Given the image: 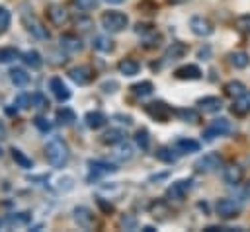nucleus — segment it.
Wrapping results in <instances>:
<instances>
[{
	"label": "nucleus",
	"mask_w": 250,
	"mask_h": 232,
	"mask_svg": "<svg viewBox=\"0 0 250 232\" xmlns=\"http://www.w3.org/2000/svg\"><path fill=\"white\" fill-rule=\"evenodd\" d=\"M45 158L53 168H64L70 158V148L61 136H53L45 144Z\"/></svg>",
	"instance_id": "f257e3e1"
},
{
	"label": "nucleus",
	"mask_w": 250,
	"mask_h": 232,
	"mask_svg": "<svg viewBox=\"0 0 250 232\" xmlns=\"http://www.w3.org/2000/svg\"><path fill=\"white\" fill-rule=\"evenodd\" d=\"M100 21H102V27H104L105 31H109V33H121V31L129 25L127 14H123V12H119V10L104 12L102 18H100Z\"/></svg>",
	"instance_id": "f03ea898"
},
{
	"label": "nucleus",
	"mask_w": 250,
	"mask_h": 232,
	"mask_svg": "<svg viewBox=\"0 0 250 232\" xmlns=\"http://www.w3.org/2000/svg\"><path fill=\"white\" fill-rule=\"evenodd\" d=\"M20 18H21L23 27H25L35 39H41V41H47V39H49V31H47V27L43 25V21H41L33 12L23 10V12L20 14Z\"/></svg>",
	"instance_id": "7ed1b4c3"
},
{
	"label": "nucleus",
	"mask_w": 250,
	"mask_h": 232,
	"mask_svg": "<svg viewBox=\"0 0 250 232\" xmlns=\"http://www.w3.org/2000/svg\"><path fill=\"white\" fill-rule=\"evenodd\" d=\"M221 166H223V158H221L217 152H207V154H203L201 158L195 160L193 170H195L197 174H211V172L219 170Z\"/></svg>",
	"instance_id": "20e7f679"
},
{
	"label": "nucleus",
	"mask_w": 250,
	"mask_h": 232,
	"mask_svg": "<svg viewBox=\"0 0 250 232\" xmlns=\"http://www.w3.org/2000/svg\"><path fill=\"white\" fill-rule=\"evenodd\" d=\"M215 211H217V214H219L221 218L230 220V218H236V216L240 214L242 205H240L236 199H229V197H225V199H219V201H217Z\"/></svg>",
	"instance_id": "39448f33"
},
{
	"label": "nucleus",
	"mask_w": 250,
	"mask_h": 232,
	"mask_svg": "<svg viewBox=\"0 0 250 232\" xmlns=\"http://www.w3.org/2000/svg\"><path fill=\"white\" fill-rule=\"evenodd\" d=\"M230 131H232L230 121L225 119V117H219V119H213L211 125L203 131V138H205V140H213V138H217V136H225V135H229Z\"/></svg>",
	"instance_id": "423d86ee"
},
{
	"label": "nucleus",
	"mask_w": 250,
	"mask_h": 232,
	"mask_svg": "<svg viewBox=\"0 0 250 232\" xmlns=\"http://www.w3.org/2000/svg\"><path fill=\"white\" fill-rule=\"evenodd\" d=\"M145 111H146L148 117H152L158 123H166L174 113L172 107L168 103H164V101H150V103L145 105Z\"/></svg>",
	"instance_id": "0eeeda50"
},
{
	"label": "nucleus",
	"mask_w": 250,
	"mask_h": 232,
	"mask_svg": "<svg viewBox=\"0 0 250 232\" xmlns=\"http://www.w3.org/2000/svg\"><path fill=\"white\" fill-rule=\"evenodd\" d=\"M68 78L78 84V86H88L94 78H96V72L88 66V64H78V66H72L68 70Z\"/></svg>",
	"instance_id": "6e6552de"
},
{
	"label": "nucleus",
	"mask_w": 250,
	"mask_h": 232,
	"mask_svg": "<svg viewBox=\"0 0 250 232\" xmlns=\"http://www.w3.org/2000/svg\"><path fill=\"white\" fill-rule=\"evenodd\" d=\"M72 214H74V222H76L82 230H92V228H96V216H94V213H92L88 207H84V205L74 207Z\"/></svg>",
	"instance_id": "1a4fd4ad"
},
{
	"label": "nucleus",
	"mask_w": 250,
	"mask_h": 232,
	"mask_svg": "<svg viewBox=\"0 0 250 232\" xmlns=\"http://www.w3.org/2000/svg\"><path fill=\"white\" fill-rule=\"evenodd\" d=\"M88 168H90V179L104 177V175L117 172V166L111 162H105V160H88Z\"/></svg>",
	"instance_id": "9d476101"
},
{
	"label": "nucleus",
	"mask_w": 250,
	"mask_h": 232,
	"mask_svg": "<svg viewBox=\"0 0 250 232\" xmlns=\"http://www.w3.org/2000/svg\"><path fill=\"white\" fill-rule=\"evenodd\" d=\"M47 18H49V21L53 25L62 27L68 21V12H66V8L62 4H49L47 6Z\"/></svg>",
	"instance_id": "9b49d317"
},
{
	"label": "nucleus",
	"mask_w": 250,
	"mask_h": 232,
	"mask_svg": "<svg viewBox=\"0 0 250 232\" xmlns=\"http://www.w3.org/2000/svg\"><path fill=\"white\" fill-rule=\"evenodd\" d=\"M191 179H178V181H174L168 189H166V197L168 199H174V201H182L186 195H188V191L191 189Z\"/></svg>",
	"instance_id": "f8f14e48"
},
{
	"label": "nucleus",
	"mask_w": 250,
	"mask_h": 232,
	"mask_svg": "<svg viewBox=\"0 0 250 232\" xmlns=\"http://www.w3.org/2000/svg\"><path fill=\"white\" fill-rule=\"evenodd\" d=\"M223 181L227 185H238L242 179H244V170L238 166V164H229L223 168V174H221Z\"/></svg>",
	"instance_id": "ddd939ff"
},
{
	"label": "nucleus",
	"mask_w": 250,
	"mask_h": 232,
	"mask_svg": "<svg viewBox=\"0 0 250 232\" xmlns=\"http://www.w3.org/2000/svg\"><path fill=\"white\" fill-rule=\"evenodd\" d=\"M189 27H191V31H193L195 35H199V37H207V35L213 33V23H211L207 18H203V16H193V18L189 19Z\"/></svg>",
	"instance_id": "4468645a"
},
{
	"label": "nucleus",
	"mask_w": 250,
	"mask_h": 232,
	"mask_svg": "<svg viewBox=\"0 0 250 232\" xmlns=\"http://www.w3.org/2000/svg\"><path fill=\"white\" fill-rule=\"evenodd\" d=\"M59 43H61V49H64L66 53H80L84 49L82 39L78 35H74V33H62Z\"/></svg>",
	"instance_id": "2eb2a0df"
},
{
	"label": "nucleus",
	"mask_w": 250,
	"mask_h": 232,
	"mask_svg": "<svg viewBox=\"0 0 250 232\" xmlns=\"http://www.w3.org/2000/svg\"><path fill=\"white\" fill-rule=\"evenodd\" d=\"M49 90L53 92V96H55L59 101L70 99V90L66 88V84L62 82V78H59V76H53V78L49 80Z\"/></svg>",
	"instance_id": "dca6fc26"
},
{
	"label": "nucleus",
	"mask_w": 250,
	"mask_h": 232,
	"mask_svg": "<svg viewBox=\"0 0 250 232\" xmlns=\"http://www.w3.org/2000/svg\"><path fill=\"white\" fill-rule=\"evenodd\" d=\"M174 76L178 80H199L203 76V72H201V68L197 64H184V66L176 68Z\"/></svg>",
	"instance_id": "f3484780"
},
{
	"label": "nucleus",
	"mask_w": 250,
	"mask_h": 232,
	"mask_svg": "<svg viewBox=\"0 0 250 232\" xmlns=\"http://www.w3.org/2000/svg\"><path fill=\"white\" fill-rule=\"evenodd\" d=\"M189 51V47L186 45V43H180V41H174L166 51H164V62H170V60H178V58H182L186 53Z\"/></svg>",
	"instance_id": "a211bd4d"
},
{
	"label": "nucleus",
	"mask_w": 250,
	"mask_h": 232,
	"mask_svg": "<svg viewBox=\"0 0 250 232\" xmlns=\"http://www.w3.org/2000/svg\"><path fill=\"white\" fill-rule=\"evenodd\" d=\"M197 107L203 113H217L223 107V99L217 97V96H205V97L197 99Z\"/></svg>",
	"instance_id": "6ab92c4d"
},
{
	"label": "nucleus",
	"mask_w": 250,
	"mask_h": 232,
	"mask_svg": "<svg viewBox=\"0 0 250 232\" xmlns=\"http://www.w3.org/2000/svg\"><path fill=\"white\" fill-rule=\"evenodd\" d=\"M84 121H86V127L88 129H102L105 123H107V115L104 113V111H88L86 113V117H84Z\"/></svg>",
	"instance_id": "aec40b11"
},
{
	"label": "nucleus",
	"mask_w": 250,
	"mask_h": 232,
	"mask_svg": "<svg viewBox=\"0 0 250 232\" xmlns=\"http://www.w3.org/2000/svg\"><path fill=\"white\" fill-rule=\"evenodd\" d=\"M117 70H119L123 76H135V74H139V70H141V64H139L135 58L127 57V58H121V60H119V64H117Z\"/></svg>",
	"instance_id": "412c9836"
},
{
	"label": "nucleus",
	"mask_w": 250,
	"mask_h": 232,
	"mask_svg": "<svg viewBox=\"0 0 250 232\" xmlns=\"http://www.w3.org/2000/svg\"><path fill=\"white\" fill-rule=\"evenodd\" d=\"M232 113L236 115H246L250 113V90H246L242 96H238L232 103Z\"/></svg>",
	"instance_id": "4be33fe9"
},
{
	"label": "nucleus",
	"mask_w": 250,
	"mask_h": 232,
	"mask_svg": "<svg viewBox=\"0 0 250 232\" xmlns=\"http://www.w3.org/2000/svg\"><path fill=\"white\" fill-rule=\"evenodd\" d=\"M129 90H131V94H133L135 97H148V96L154 92V84H152L150 80H143V82L133 84Z\"/></svg>",
	"instance_id": "5701e85b"
},
{
	"label": "nucleus",
	"mask_w": 250,
	"mask_h": 232,
	"mask_svg": "<svg viewBox=\"0 0 250 232\" xmlns=\"http://www.w3.org/2000/svg\"><path fill=\"white\" fill-rule=\"evenodd\" d=\"M102 144H105V146H113V144H119L121 140H125V133L121 131V129H109V131H105L104 135H102Z\"/></svg>",
	"instance_id": "b1692460"
},
{
	"label": "nucleus",
	"mask_w": 250,
	"mask_h": 232,
	"mask_svg": "<svg viewBox=\"0 0 250 232\" xmlns=\"http://www.w3.org/2000/svg\"><path fill=\"white\" fill-rule=\"evenodd\" d=\"M174 152H178V150L172 148V146H160V148H156L154 156H156V160H160L164 164H174L180 156V154H174Z\"/></svg>",
	"instance_id": "393cba45"
},
{
	"label": "nucleus",
	"mask_w": 250,
	"mask_h": 232,
	"mask_svg": "<svg viewBox=\"0 0 250 232\" xmlns=\"http://www.w3.org/2000/svg\"><path fill=\"white\" fill-rule=\"evenodd\" d=\"M21 60H23L27 66H31L33 70H39V68L43 66V58H41V55H39L35 49H29V51H25V53L21 55Z\"/></svg>",
	"instance_id": "a878e982"
},
{
	"label": "nucleus",
	"mask_w": 250,
	"mask_h": 232,
	"mask_svg": "<svg viewBox=\"0 0 250 232\" xmlns=\"http://www.w3.org/2000/svg\"><path fill=\"white\" fill-rule=\"evenodd\" d=\"M225 96L227 97H232V99H236L238 96H242L244 92H246V86L242 84V82H238V80H230V82H227L225 84Z\"/></svg>",
	"instance_id": "bb28decb"
},
{
	"label": "nucleus",
	"mask_w": 250,
	"mask_h": 232,
	"mask_svg": "<svg viewBox=\"0 0 250 232\" xmlns=\"http://www.w3.org/2000/svg\"><path fill=\"white\" fill-rule=\"evenodd\" d=\"M174 148L180 154H184V152H197L201 148V144L197 140H193V138H178L176 144H174Z\"/></svg>",
	"instance_id": "cd10ccee"
},
{
	"label": "nucleus",
	"mask_w": 250,
	"mask_h": 232,
	"mask_svg": "<svg viewBox=\"0 0 250 232\" xmlns=\"http://www.w3.org/2000/svg\"><path fill=\"white\" fill-rule=\"evenodd\" d=\"M229 62L234 68H246L250 64V57L244 51H234V53H229Z\"/></svg>",
	"instance_id": "c85d7f7f"
},
{
	"label": "nucleus",
	"mask_w": 250,
	"mask_h": 232,
	"mask_svg": "<svg viewBox=\"0 0 250 232\" xmlns=\"http://www.w3.org/2000/svg\"><path fill=\"white\" fill-rule=\"evenodd\" d=\"M10 80H12V84H16L18 88H25L31 78H29V74H27L23 68H12V70H10Z\"/></svg>",
	"instance_id": "c756f323"
},
{
	"label": "nucleus",
	"mask_w": 250,
	"mask_h": 232,
	"mask_svg": "<svg viewBox=\"0 0 250 232\" xmlns=\"http://www.w3.org/2000/svg\"><path fill=\"white\" fill-rule=\"evenodd\" d=\"M57 121H59V125H72L76 121V113L70 107H61L57 111Z\"/></svg>",
	"instance_id": "7c9ffc66"
},
{
	"label": "nucleus",
	"mask_w": 250,
	"mask_h": 232,
	"mask_svg": "<svg viewBox=\"0 0 250 232\" xmlns=\"http://www.w3.org/2000/svg\"><path fill=\"white\" fill-rule=\"evenodd\" d=\"M10 152H12V158H14V162H16L20 168H25V170H29V168L33 166V160H31V158H27V156H25V154H23L20 148H16V146H14Z\"/></svg>",
	"instance_id": "2f4dec72"
},
{
	"label": "nucleus",
	"mask_w": 250,
	"mask_h": 232,
	"mask_svg": "<svg viewBox=\"0 0 250 232\" xmlns=\"http://www.w3.org/2000/svg\"><path fill=\"white\" fill-rule=\"evenodd\" d=\"M6 222L10 226H25V224L31 222V214L29 213H14V214H10L6 218Z\"/></svg>",
	"instance_id": "473e14b6"
},
{
	"label": "nucleus",
	"mask_w": 250,
	"mask_h": 232,
	"mask_svg": "<svg viewBox=\"0 0 250 232\" xmlns=\"http://www.w3.org/2000/svg\"><path fill=\"white\" fill-rule=\"evenodd\" d=\"M135 142H137V146L141 150H148V146H150V135H148V131L146 129H139L137 135H135Z\"/></svg>",
	"instance_id": "72a5a7b5"
},
{
	"label": "nucleus",
	"mask_w": 250,
	"mask_h": 232,
	"mask_svg": "<svg viewBox=\"0 0 250 232\" xmlns=\"http://www.w3.org/2000/svg\"><path fill=\"white\" fill-rule=\"evenodd\" d=\"M182 121H189V123H197L199 121V113L195 109H176L174 111Z\"/></svg>",
	"instance_id": "f704fd0d"
},
{
	"label": "nucleus",
	"mask_w": 250,
	"mask_h": 232,
	"mask_svg": "<svg viewBox=\"0 0 250 232\" xmlns=\"http://www.w3.org/2000/svg\"><path fill=\"white\" fill-rule=\"evenodd\" d=\"M18 55H20L18 49H14V47H0V62H2V64L16 60Z\"/></svg>",
	"instance_id": "c9c22d12"
},
{
	"label": "nucleus",
	"mask_w": 250,
	"mask_h": 232,
	"mask_svg": "<svg viewBox=\"0 0 250 232\" xmlns=\"http://www.w3.org/2000/svg\"><path fill=\"white\" fill-rule=\"evenodd\" d=\"M94 49H98L102 53H109V51H113V41H109L105 37H96L94 39Z\"/></svg>",
	"instance_id": "e433bc0d"
},
{
	"label": "nucleus",
	"mask_w": 250,
	"mask_h": 232,
	"mask_svg": "<svg viewBox=\"0 0 250 232\" xmlns=\"http://www.w3.org/2000/svg\"><path fill=\"white\" fill-rule=\"evenodd\" d=\"M72 6L78 8L80 12H90L98 6V0H72Z\"/></svg>",
	"instance_id": "4c0bfd02"
},
{
	"label": "nucleus",
	"mask_w": 250,
	"mask_h": 232,
	"mask_svg": "<svg viewBox=\"0 0 250 232\" xmlns=\"http://www.w3.org/2000/svg\"><path fill=\"white\" fill-rule=\"evenodd\" d=\"M10 21H12V16L8 12V8H0V33H6L8 27H10Z\"/></svg>",
	"instance_id": "58836bf2"
},
{
	"label": "nucleus",
	"mask_w": 250,
	"mask_h": 232,
	"mask_svg": "<svg viewBox=\"0 0 250 232\" xmlns=\"http://www.w3.org/2000/svg\"><path fill=\"white\" fill-rule=\"evenodd\" d=\"M117 156L121 158V160H131L133 158V146L129 144V142H119V152H117Z\"/></svg>",
	"instance_id": "ea45409f"
},
{
	"label": "nucleus",
	"mask_w": 250,
	"mask_h": 232,
	"mask_svg": "<svg viewBox=\"0 0 250 232\" xmlns=\"http://www.w3.org/2000/svg\"><path fill=\"white\" fill-rule=\"evenodd\" d=\"M236 29L246 33V35H250V14H244V16H240L236 19Z\"/></svg>",
	"instance_id": "a19ab883"
},
{
	"label": "nucleus",
	"mask_w": 250,
	"mask_h": 232,
	"mask_svg": "<svg viewBox=\"0 0 250 232\" xmlns=\"http://www.w3.org/2000/svg\"><path fill=\"white\" fill-rule=\"evenodd\" d=\"M14 105H16L18 109H27V107H31V96H29V94H20V96L14 99Z\"/></svg>",
	"instance_id": "79ce46f5"
},
{
	"label": "nucleus",
	"mask_w": 250,
	"mask_h": 232,
	"mask_svg": "<svg viewBox=\"0 0 250 232\" xmlns=\"http://www.w3.org/2000/svg\"><path fill=\"white\" fill-rule=\"evenodd\" d=\"M119 226L125 228V230H133V228H137V218L131 216V214H123L119 218Z\"/></svg>",
	"instance_id": "37998d69"
},
{
	"label": "nucleus",
	"mask_w": 250,
	"mask_h": 232,
	"mask_svg": "<svg viewBox=\"0 0 250 232\" xmlns=\"http://www.w3.org/2000/svg\"><path fill=\"white\" fill-rule=\"evenodd\" d=\"M31 107H37V109H45L49 107V101L41 96V94H33L31 96Z\"/></svg>",
	"instance_id": "c03bdc74"
},
{
	"label": "nucleus",
	"mask_w": 250,
	"mask_h": 232,
	"mask_svg": "<svg viewBox=\"0 0 250 232\" xmlns=\"http://www.w3.org/2000/svg\"><path fill=\"white\" fill-rule=\"evenodd\" d=\"M33 125H35V127H37L41 133H49V131H51V127H53V125H51V123H49L45 117H41V115L33 119Z\"/></svg>",
	"instance_id": "a18cd8bd"
},
{
	"label": "nucleus",
	"mask_w": 250,
	"mask_h": 232,
	"mask_svg": "<svg viewBox=\"0 0 250 232\" xmlns=\"http://www.w3.org/2000/svg\"><path fill=\"white\" fill-rule=\"evenodd\" d=\"M96 203H98V207H100V209H102V211H104L105 214H109V213H113V205H111V203H107L105 199H102V197H98V199H96Z\"/></svg>",
	"instance_id": "49530a36"
},
{
	"label": "nucleus",
	"mask_w": 250,
	"mask_h": 232,
	"mask_svg": "<svg viewBox=\"0 0 250 232\" xmlns=\"http://www.w3.org/2000/svg\"><path fill=\"white\" fill-rule=\"evenodd\" d=\"M8 136V127L4 125V121H0V140H4Z\"/></svg>",
	"instance_id": "de8ad7c7"
},
{
	"label": "nucleus",
	"mask_w": 250,
	"mask_h": 232,
	"mask_svg": "<svg viewBox=\"0 0 250 232\" xmlns=\"http://www.w3.org/2000/svg\"><path fill=\"white\" fill-rule=\"evenodd\" d=\"M244 195H246V197H250V181L244 185Z\"/></svg>",
	"instance_id": "09e8293b"
},
{
	"label": "nucleus",
	"mask_w": 250,
	"mask_h": 232,
	"mask_svg": "<svg viewBox=\"0 0 250 232\" xmlns=\"http://www.w3.org/2000/svg\"><path fill=\"white\" fill-rule=\"evenodd\" d=\"M207 55H209V49H205V51L201 49V51H199V57H207Z\"/></svg>",
	"instance_id": "8fccbe9b"
},
{
	"label": "nucleus",
	"mask_w": 250,
	"mask_h": 232,
	"mask_svg": "<svg viewBox=\"0 0 250 232\" xmlns=\"http://www.w3.org/2000/svg\"><path fill=\"white\" fill-rule=\"evenodd\" d=\"M170 4H184V2H188V0H168Z\"/></svg>",
	"instance_id": "3c124183"
},
{
	"label": "nucleus",
	"mask_w": 250,
	"mask_h": 232,
	"mask_svg": "<svg viewBox=\"0 0 250 232\" xmlns=\"http://www.w3.org/2000/svg\"><path fill=\"white\" fill-rule=\"evenodd\" d=\"M105 2H109V4H121V2H125V0H105Z\"/></svg>",
	"instance_id": "603ef678"
},
{
	"label": "nucleus",
	"mask_w": 250,
	"mask_h": 232,
	"mask_svg": "<svg viewBox=\"0 0 250 232\" xmlns=\"http://www.w3.org/2000/svg\"><path fill=\"white\" fill-rule=\"evenodd\" d=\"M143 230H145V232H154V228H152V226H145Z\"/></svg>",
	"instance_id": "864d4df0"
},
{
	"label": "nucleus",
	"mask_w": 250,
	"mask_h": 232,
	"mask_svg": "<svg viewBox=\"0 0 250 232\" xmlns=\"http://www.w3.org/2000/svg\"><path fill=\"white\" fill-rule=\"evenodd\" d=\"M0 156H2V148H0Z\"/></svg>",
	"instance_id": "5fc2aeb1"
}]
</instances>
